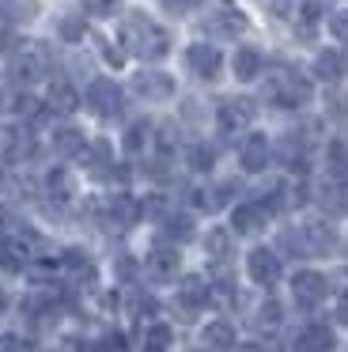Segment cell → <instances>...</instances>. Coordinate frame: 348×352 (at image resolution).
Returning a JSON list of instances; mask_svg holds the SVG:
<instances>
[{"label":"cell","instance_id":"6da1fadb","mask_svg":"<svg viewBox=\"0 0 348 352\" xmlns=\"http://www.w3.org/2000/svg\"><path fill=\"white\" fill-rule=\"evenodd\" d=\"M121 42H125V50L136 54L140 61H163V57L171 54L166 31L151 16H144V12H133V16L121 23Z\"/></svg>","mask_w":348,"mask_h":352},{"label":"cell","instance_id":"7a4b0ae2","mask_svg":"<svg viewBox=\"0 0 348 352\" xmlns=\"http://www.w3.org/2000/svg\"><path fill=\"white\" fill-rule=\"evenodd\" d=\"M269 99L284 110L307 107L310 102V80H303L299 72H292V69H280L276 76L269 80Z\"/></svg>","mask_w":348,"mask_h":352},{"label":"cell","instance_id":"3957f363","mask_svg":"<svg viewBox=\"0 0 348 352\" xmlns=\"http://www.w3.org/2000/svg\"><path fill=\"white\" fill-rule=\"evenodd\" d=\"M45 69H50V54H45V46H23V50L12 54V76L19 80V84H34V80H42Z\"/></svg>","mask_w":348,"mask_h":352},{"label":"cell","instance_id":"277c9868","mask_svg":"<svg viewBox=\"0 0 348 352\" xmlns=\"http://www.w3.org/2000/svg\"><path fill=\"white\" fill-rule=\"evenodd\" d=\"M87 107H91V114H98V118H118L121 107H125V95H121V87L113 84V80H91Z\"/></svg>","mask_w":348,"mask_h":352},{"label":"cell","instance_id":"5b68a950","mask_svg":"<svg viewBox=\"0 0 348 352\" xmlns=\"http://www.w3.org/2000/svg\"><path fill=\"white\" fill-rule=\"evenodd\" d=\"M216 122H219V133L235 137V133H242L250 122H254V102L250 99H224L219 110H216Z\"/></svg>","mask_w":348,"mask_h":352},{"label":"cell","instance_id":"8992f818","mask_svg":"<svg viewBox=\"0 0 348 352\" xmlns=\"http://www.w3.org/2000/svg\"><path fill=\"white\" fill-rule=\"evenodd\" d=\"M201 27L212 34V38H239L242 31H246V16L235 8H216L208 12V16L201 19Z\"/></svg>","mask_w":348,"mask_h":352},{"label":"cell","instance_id":"52a82bcc","mask_svg":"<svg viewBox=\"0 0 348 352\" xmlns=\"http://www.w3.org/2000/svg\"><path fill=\"white\" fill-rule=\"evenodd\" d=\"M292 292L303 307H318L325 299V292H329V280H325L322 273H314V269H299V273L292 276Z\"/></svg>","mask_w":348,"mask_h":352},{"label":"cell","instance_id":"ba28073f","mask_svg":"<svg viewBox=\"0 0 348 352\" xmlns=\"http://www.w3.org/2000/svg\"><path fill=\"white\" fill-rule=\"evenodd\" d=\"M186 65L197 72L201 80H216L219 76V65H224V54L208 42H197V46L186 50Z\"/></svg>","mask_w":348,"mask_h":352},{"label":"cell","instance_id":"9c48e42d","mask_svg":"<svg viewBox=\"0 0 348 352\" xmlns=\"http://www.w3.org/2000/svg\"><path fill=\"white\" fill-rule=\"evenodd\" d=\"M133 91L140 95V99H151V102H163L174 95V80L166 76V72H136L133 76Z\"/></svg>","mask_w":348,"mask_h":352},{"label":"cell","instance_id":"30bf717a","mask_svg":"<svg viewBox=\"0 0 348 352\" xmlns=\"http://www.w3.org/2000/svg\"><path fill=\"white\" fill-rule=\"evenodd\" d=\"M265 223H269V208L261 201H242L231 216V231H239V235H257Z\"/></svg>","mask_w":348,"mask_h":352},{"label":"cell","instance_id":"8fae6325","mask_svg":"<svg viewBox=\"0 0 348 352\" xmlns=\"http://www.w3.org/2000/svg\"><path fill=\"white\" fill-rule=\"evenodd\" d=\"M299 235H303V250L307 254H333L337 250V231L329 228V223H307V228H299Z\"/></svg>","mask_w":348,"mask_h":352},{"label":"cell","instance_id":"7c38bea8","mask_svg":"<svg viewBox=\"0 0 348 352\" xmlns=\"http://www.w3.org/2000/svg\"><path fill=\"white\" fill-rule=\"evenodd\" d=\"M269 155H272V148H269V137H261V133H254V137H246V144H242V152H239V163H242V170H250V175H257V170H265V167H269Z\"/></svg>","mask_w":348,"mask_h":352},{"label":"cell","instance_id":"4fadbf2b","mask_svg":"<svg viewBox=\"0 0 348 352\" xmlns=\"http://www.w3.org/2000/svg\"><path fill=\"white\" fill-rule=\"evenodd\" d=\"M337 349V333L329 322H310L299 333V352H333Z\"/></svg>","mask_w":348,"mask_h":352},{"label":"cell","instance_id":"5bb4252c","mask_svg":"<svg viewBox=\"0 0 348 352\" xmlns=\"http://www.w3.org/2000/svg\"><path fill=\"white\" fill-rule=\"evenodd\" d=\"M345 72H348V57L340 54V50H322V54L314 57V76L325 80V84L345 80Z\"/></svg>","mask_w":348,"mask_h":352},{"label":"cell","instance_id":"9a60e30c","mask_svg":"<svg viewBox=\"0 0 348 352\" xmlns=\"http://www.w3.org/2000/svg\"><path fill=\"white\" fill-rule=\"evenodd\" d=\"M246 269H250V276H254L257 284H276V276H280V261H276V254L272 250H254L246 258Z\"/></svg>","mask_w":348,"mask_h":352},{"label":"cell","instance_id":"2e32d148","mask_svg":"<svg viewBox=\"0 0 348 352\" xmlns=\"http://www.w3.org/2000/svg\"><path fill=\"white\" fill-rule=\"evenodd\" d=\"M0 152H4V160L19 163L34 152V137H30L27 129H4L0 133Z\"/></svg>","mask_w":348,"mask_h":352},{"label":"cell","instance_id":"e0dca14e","mask_svg":"<svg viewBox=\"0 0 348 352\" xmlns=\"http://www.w3.org/2000/svg\"><path fill=\"white\" fill-rule=\"evenodd\" d=\"M45 102H50V110H57V114H72V110L80 107V95H76V87L68 84V80H53Z\"/></svg>","mask_w":348,"mask_h":352},{"label":"cell","instance_id":"ac0fdd59","mask_svg":"<svg viewBox=\"0 0 348 352\" xmlns=\"http://www.w3.org/2000/svg\"><path fill=\"white\" fill-rule=\"evenodd\" d=\"M261 69H265L261 50L242 46L239 54H235V76H239V80H257V76H261Z\"/></svg>","mask_w":348,"mask_h":352},{"label":"cell","instance_id":"d6986e66","mask_svg":"<svg viewBox=\"0 0 348 352\" xmlns=\"http://www.w3.org/2000/svg\"><path fill=\"white\" fill-rule=\"evenodd\" d=\"M204 349H212V352H227V349H235V326L231 322H208L204 326Z\"/></svg>","mask_w":348,"mask_h":352},{"label":"cell","instance_id":"ffe728a7","mask_svg":"<svg viewBox=\"0 0 348 352\" xmlns=\"http://www.w3.org/2000/svg\"><path fill=\"white\" fill-rule=\"evenodd\" d=\"M83 163H87V170L91 175H106L110 170V163H113V152H110V144L106 140H95L91 148H83Z\"/></svg>","mask_w":348,"mask_h":352},{"label":"cell","instance_id":"44dd1931","mask_svg":"<svg viewBox=\"0 0 348 352\" xmlns=\"http://www.w3.org/2000/svg\"><path fill=\"white\" fill-rule=\"evenodd\" d=\"M178 299H182V307H186V311H197V307L208 303V288H204L201 276H189V280H182Z\"/></svg>","mask_w":348,"mask_h":352},{"label":"cell","instance_id":"7402d4cb","mask_svg":"<svg viewBox=\"0 0 348 352\" xmlns=\"http://www.w3.org/2000/svg\"><path fill=\"white\" fill-rule=\"evenodd\" d=\"M53 148H57L61 155H80L83 148H87V140H83L80 129H72V125H65V129L53 133Z\"/></svg>","mask_w":348,"mask_h":352},{"label":"cell","instance_id":"603a6c76","mask_svg":"<svg viewBox=\"0 0 348 352\" xmlns=\"http://www.w3.org/2000/svg\"><path fill=\"white\" fill-rule=\"evenodd\" d=\"M318 197H322V208L329 216H348V190L345 186H322Z\"/></svg>","mask_w":348,"mask_h":352},{"label":"cell","instance_id":"cb8c5ba5","mask_svg":"<svg viewBox=\"0 0 348 352\" xmlns=\"http://www.w3.org/2000/svg\"><path fill=\"white\" fill-rule=\"evenodd\" d=\"M106 212H110V220H113V223L129 228L133 220H140V201H133V197H113Z\"/></svg>","mask_w":348,"mask_h":352},{"label":"cell","instance_id":"d4e9b609","mask_svg":"<svg viewBox=\"0 0 348 352\" xmlns=\"http://www.w3.org/2000/svg\"><path fill=\"white\" fill-rule=\"evenodd\" d=\"M148 269L155 276H174V273H178V254H174L171 246H155L151 258H148Z\"/></svg>","mask_w":348,"mask_h":352},{"label":"cell","instance_id":"484cf974","mask_svg":"<svg viewBox=\"0 0 348 352\" xmlns=\"http://www.w3.org/2000/svg\"><path fill=\"white\" fill-rule=\"evenodd\" d=\"M163 231L171 239H193V216L186 212H166L163 216Z\"/></svg>","mask_w":348,"mask_h":352},{"label":"cell","instance_id":"4316f807","mask_svg":"<svg viewBox=\"0 0 348 352\" xmlns=\"http://www.w3.org/2000/svg\"><path fill=\"white\" fill-rule=\"evenodd\" d=\"M23 261H27V246L23 243H15V239L0 243V265L4 269H23Z\"/></svg>","mask_w":348,"mask_h":352},{"label":"cell","instance_id":"83f0119b","mask_svg":"<svg viewBox=\"0 0 348 352\" xmlns=\"http://www.w3.org/2000/svg\"><path fill=\"white\" fill-rule=\"evenodd\" d=\"M204 246H208L212 258H231V235H227L224 228H212L208 239H204Z\"/></svg>","mask_w":348,"mask_h":352},{"label":"cell","instance_id":"f1b7e54d","mask_svg":"<svg viewBox=\"0 0 348 352\" xmlns=\"http://www.w3.org/2000/svg\"><path fill=\"white\" fill-rule=\"evenodd\" d=\"M166 344H171V326H163V322H151V326H148V337H144V349H148V352H163Z\"/></svg>","mask_w":348,"mask_h":352},{"label":"cell","instance_id":"f546056e","mask_svg":"<svg viewBox=\"0 0 348 352\" xmlns=\"http://www.w3.org/2000/svg\"><path fill=\"white\" fill-rule=\"evenodd\" d=\"M186 160H189V167H193V170H212L216 152H212V144H193V148L186 152Z\"/></svg>","mask_w":348,"mask_h":352},{"label":"cell","instance_id":"4dcf8cb0","mask_svg":"<svg viewBox=\"0 0 348 352\" xmlns=\"http://www.w3.org/2000/svg\"><path fill=\"white\" fill-rule=\"evenodd\" d=\"M45 186H50L53 197H68V193H72V178H68L65 167H53L50 178H45Z\"/></svg>","mask_w":348,"mask_h":352},{"label":"cell","instance_id":"1f68e13d","mask_svg":"<svg viewBox=\"0 0 348 352\" xmlns=\"http://www.w3.org/2000/svg\"><path fill=\"white\" fill-rule=\"evenodd\" d=\"M280 322H284V311H280V303L265 299V303H261V311H257V326H261V329H276Z\"/></svg>","mask_w":348,"mask_h":352},{"label":"cell","instance_id":"d6a6232c","mask_svg":"<svg viewBox=\"0 0 348 352\" xmlns=\"http://www.w3.org/2000/svg\"><path fill=\"white\" fill-rule=\"evenodd\" d=\"M83 31H87V23H83L80 16H65V19L57 23V34H61L65 42H80V38H83Z\"/></svg>","mask_w":348,"mask_h":352},{"label":"cell","instance_id":"836d02e7","mask_svg":"<svg viewBox=\"0 0 348 352\" xmlns=\"http://www.w3.org/2000/svg\"><path fill=\"white\" fill-rule=\"evenodd\" d=\"M329 167L337 170V175H348V140H333L329 144Z\"/></svg>","mask_w":348,"mask_h":352},{"label":"cell","instance_id":"e575fe53","mask_svg":"<svg viewBox=\"0 0 348 352\" xmlns=\"http://www.w3.org/2000/svg\"><path fill=\"white\" fill-rule=\"evenodd\" d=\"M148 133H151V125H148V122L129 125V133H125V148H129V152H140L144 140H148Z\"/></svg>","mask_w":348,"mask_h":352},{"label":"cell","instance_id":"d590c367","mask_svg":"<svg viewBox=\"0 0 348 352\" xmlns=\"http://www.w3.org/2000/svg\"><path fill=\"white\" fill-rule=\"evenodd\" d=\"M329 8H333V0H303V27H310L318 16H325Z\"/></svg>","mask_w":348,"mask_h":352},{"label":"cell","instance_id":"8d00e7d4","mask_svg":"<svg viewBox=\"0 0 348 352\" xmlns=\"http://www.w3.org/2000/svg\"><path fill=\"white\" fill-rule=\"evenodd\" d=\"M329 31H333V38H337V42H345V46H348V12H333V16H329Z\"/></svg>","mask_w":348,"mask_h":352},{"label":"cell","instance_id":"74e56055","mask_svg":"<svg viewBox=\"0 0 348 352\" xmlns=\"http://www.w3.org/2000/svg\"><path fill=\"white\" fill-rule=\"evenodd\" d=\"M118 4H121V0H83V8L95 12V16H113Z\"/></svg>","mask_w":348,"mask_h":352},{"label":"cell","instance_id":"f35d334b","mask_svg":"<svg viewBox=\"0 0 348 352\" xmlns=\"http://www.w3.org/2000/svg\"><path fill=\"white\" fill-rule=\"evenodd\" d=\"M38 110L42 107H38V99H30V95H19V99H15V114L19 118H34Z\"/></svg>","mask_w":348,"mask_h":352},{"label":"cell","instance_id":"ab89813d","mask_svg":"<svg viewBox=\"0 0 348 352\" xmlns=\"http://www.w3.org/2000/svg\"><path fill=\"white\" fill-rule=\"evenodd\" d=\"M159 4H163V12H171V16H186L193 0H159Z\"/></svg>","mask_w":348,"mask_h":352},{"label":"cell","instance_id":"60d3db41","mask_svg":"<svg viewBox=\"0 0 348 352\" xmlns=\"http://www.w3.org/2000/svg\"><path fill=\"white\" fill-rule=\"evenodd\" d=\"M0 352H27L23 337H0Z\"/></svg>","mask_w":348,"mask_h":352},{"label":"cell","instance_id":"b9f144b4","mask_svg":"<svg viewBox=\"0 0 348 352\" xmlns=\"http://www.w3.org/2000/svg\"><path fill=\"white\" fill-rule=\"evenodd\" d=\"M239 352H265L261 344H246V349H239Z\"/></svg>","mask_w":348,"mask_h":352},{"label":"cell","instance_id":"7bdbcfd3","mask_svg":"<svg viewBox=\"0 0 348 352\" xmlns=\"http://www.w3.org/2000/svg\"><path fill=\"white\" fill-rule=\"evenodd\" d=\"M4 307H8V296H4V292H0V311H4Z\"/></svg>","mask_w":348,"mask_h":352},{"label":"cell","instance_id":"ee69618b","mask_svg":"<svg viewBox=\"0 0 348 352\" xmlns=\"http://www.w3.org/2000/svg\"><path fill=\"white\" fill-rule=\"evenodd\" d=\"M345 254H348V246H345Z\"/></svg>","mask_w":348,"mask_h":352}]
</instances>
